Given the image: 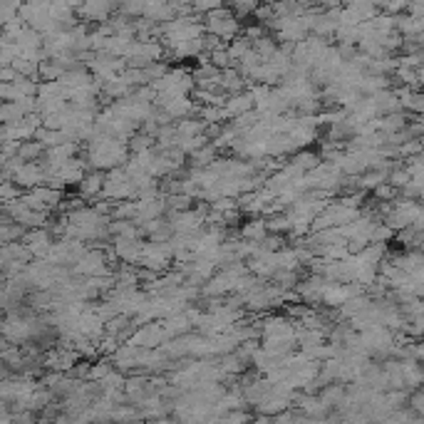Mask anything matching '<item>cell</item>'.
<instances>
[{"mask_svg": "<svg viewBox=\"0 0 424 424\" xmlns=\"http://www.w3.org/2000/svg\"><path fill=\"white\" fill-rule=\"evenodd\" d=\"M204 25H206V33L219 35L224 43H231V40H236L244 33L239 23V15L234 13V8H224V5L211 10V13H206Z\"/></svg>", "mask_w": 424, "mask_h": 424, "instance_id": "6da1fadb", "label": "cell"}, {"mask_svg": "<svg viewBox=\"0 0 424 424\" xmlns=\"http://www.w3.org/2000/svg\"><path fill=\"white\" fill-rule=\"evenodd\" d=\"M114 3L112 0H85L82 5L77 8V18L82 20V23H107L109 18H112L114 13Z\"/></svg>", "mask_w": 424, "mask_h": 424, "instance_id": "7a4b0ae2", "label": "cell"}, {"mask_svg": "<svg viewBox=\"0 0 424 424\" xmlns=\"http://www.w3.org/2000/svg\"><path fill=\"white\" fill-rule=\"evenodd\" d=\"M23 244L28 246V251L33 254V259H45V256H48V251L53 249V244H55L53 231L45 229V226L28 229V234L23 236Z\"/></svg>", "mask_w": 424, "mask_h": 424, "instance_id": "3957f363", "label": "cell"}, {"mask_svg": "<svg viewBox=\"0 0 424 424\" xmlns=\"http://www.w3.org/2000/svg\"><path fill=\"white\" fill-rule=\"evenodd\" d=\"M104 181H107V176L102 174V169H92L85 174V179L77 184V191L82 199L87 201H94L102 196V189H104Z\"/></svg>", "mask_w": 424, "mask_h": 424, "instance_id": "277c9868", "label": "cell"}, {"mask_svg": "<svg viewBox=\"0 0 424 424\" xmlns=\"http://www.w3.org/2000/svg\"><path fill=\"white\" fill-rule=\"evenodd\" d=\"M397 94H400V104L405 112H410L412 117L424 114V92L420 87H400Z\"/></svg>", "mask_w": 424, "mask_h": 424, "instance_id": "5b68a950", "label": "cell"}, {"mask_svg": "<svg viewBox=\"0 0 424 424\" xmlns=\"http://www.w3.org/2000/svg\"><path fill=\"white\" fill-rule=\"evenodd\" d=\"M224 109H226V117L234 119V117H241V114L251 112V109H256V102H254V97H251V92L229 94Z\"/></svg>", "mask_w": 424, "mask_h": 424, "instance_id": "8992f818", "label": "cell"}, {"mask_svg": "<svg viewBox=\"0 0 424 424\" xmlns=\"http://www.w3.org/2000/svg\"><path fill=\"white\" fill-rule=\"evenodd\" d=\"M271 231H268V221H266V216L263 219H251V221H246L244 226H241V239H249V241H263L266 236H268Z\"/></svg>", "mask_w": 424, "mask_h": 424, "instance_id": "52a82bcc", "label": "cell"}, {"mask_svg": "<svg viewBox=\"0 0 424 424\" xmlns=\"http://www.w3.org/2000/svg\"><path fill=\"white\" fill-rule=\"evenodd\" d=\"M278 48H281V43L273 38V35H268V33H266L263 38L254 40V50H256V53H259L263 60H271V58H273V55L278 53Z\"/></svg>", "mask_w": 424, "mask_h": 424, "instance_id": "ba28073f", "label": "cell"}, {"mask_svg": "<svg viewBox=\"0 0 424 424\" xmlns=\"http://www.w3.org/2000/svg\"><path fill=\"white\" fill-rule=\"evenodd\" d=\"M25 114L28 112H25V107L20 102H5L0 117H3V124H5V122H18V119H23Z\"/></svg>", "mask_w": 424, "mask_h": 424, "instance_id": "9c48e42d", "label": "cell"}, {"mask_svg": "<svg viewBox=\"0 0 424 424\" xmlns=\"http://www.w3.org/2000/svg\"><path fill=\"white\" fill-rule=\"evenodd\" d=\"M112 370H114V360H102V362H94V365L89 367V377H87V380L99 382V380H102V377H107Z\"/></svg>", "mask_w": 424, "mask_h": 424, "instance_id": "30bf717a", "label": "cell"}, {"mask_svg": "<svg viewBox=\"0 0 424 424\" xmlns=\"http://www.w3.org/2000/svg\"><path fill=\"white\" fill-rule=\"evenodd\" d=\"M226 0H191V5H194V10L196 13H211V10H216V8H221Z\"/></svg>", "mask_w": 424, "mask_h": 424, "instance_id": "8fae6325", "label": "cell"}, {"mask_svg": "<svg viewBox=\"0 0 424 424\" xmlns=\"http://www.w3.org/2000/svg\"><path fill=\"white\" fill-rule=\"evenodd\" d=\"M244 35L246 38L251 40V43H254V40H259V38H263L266 35V28L261 23H254V25H246L244 28Z\"/></svg>", "mask_w": 424, "mask_h": 424, "instance_id": "7c38bea8", "label": "cell"}, {"mask_svg": "<svg viewBox=\"0 0 424 424\" xmlns=\"http://www.w3.org/2000/svg\"><path fill=\"white\" fill-rule=\"evenodd\" d=\"M18 77H20V72L13 67V65H3V67H0V80H3V82H15Z\"/></svg>", "mask_w": 424, "mask_h": 424, "instance_id": "4fadbf2b", "label": "cell"}, {"mask_svg": "<svg viewBox=\"0 0 424 424\" xmlns=\"http://www.w3.org/2000/svg\"><path fill=\"white\" fill-rule=\"evenodd\" d=\"M412 3H417V5H422V8H424V0H412Z\"/></svg>", "mask_w": 424, "mask_h": 424, "instance_id": "5bb4252c", "label": "cell"}, {"mask_svg": "<svg viewBox=\"0 0 424 424\" xmlns=\"http://www.w3.org/2000/svg\"><path fill=\"white\" fill-rule=\"evenodd\" d=\"M342 3H350V0H342Z\"/></svg>", "mask_w": 424, "mask_h": 424, "instance_id": "9a60e30c", "label": "cell"}]
</instances>
